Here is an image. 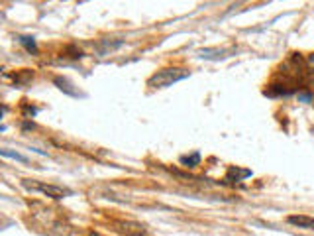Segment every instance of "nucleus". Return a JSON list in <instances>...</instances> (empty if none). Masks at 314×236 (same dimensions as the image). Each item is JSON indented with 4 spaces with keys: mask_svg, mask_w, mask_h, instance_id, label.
I'll list each match as a JSON object with an SVG mask.
<instances>
[{
    "mask_svg": "<svg viewBox=\"0 0 314 236\" xmlns=\"http://www.w3.org/2000/svg\"><path fill=\"white\" fill-rule=\"evenodd\" d=\"M189 75H191V71L185 69V67H167V69L153 73L147 79V87L149 89H167V87H173L179 81H185Z\"/></svg>",
    "mask_w": 314,
    "mask_h": 236,
    "instance_id": "1",
    "label": "nucleus"
},
{
    "mask_svg": "<svg viewBox=\"0 0 314 236\" xmlns=\"http://www.w3.org/2000/svg\"><path fill=\"white\" fill-rule=\"evenodd\" d=\"M112 226L116 232H120L124 236H147L145 226L139 222H134V220H114Z\"/></svg>",
    "mask_w": 314,
    "mask_h": 236,
    "instance_id": "2",
    "label": "nucleus"
},
{
    "mask_svg": "<svg viewBox=\"0 0 314 236\" xmlns=\"http://www.w3.org/2000/svg\"><path fill=\"white\" fill-rule=\"evenodd\" d=\"M26 187H30V189H34V191H40V193H44V195H47V197H51V199H65V197H69L71 195V191L69 189H65V187H59V185H45V183H24Z\"/></svg>",
    "mask_w": 314,
    "mask_h": 236,
    "instance_id": "3",
    "label": "nucleus"
},
{
    "mask_svg": "<svg viewBox=\"0 0 314 236\" xmlns=\"http://www.w3.org/2000/svg\"><path fill=\"white\" fill-rule=\"evenodd\" d=\"M289 224L298 226V228H306V230H314V216H306V214H291Z\"/></svg>",
    "mask_w": 314,
    "mask_h": 236,
    "instance_id": "4",
    "label": "nucleus"
},
{
    "mask_svg": "<svg viewBox=\"0 0 314 236\" xmlns=\"http://www.w3.org/2000/svg\"><path fill=\"white\" fill-rule=\"evenodd\" d=\"M249 175H251V171H249V169L230 167V169H228V175H226V179H228V181H242V179H246V177H249Z\"/></svg>",
    "mask_w": 314,
    "mask_h": 236,
    "instance_id": "5",
    "label": "nucleus"
},
{
    "mask_svg": "<svg viewBox=\"0 0 314 236\" xmlns=\"http://www.w3.org/2000/svg\"><path fill=\"white\" fill-rule=\"evenodd\" d=\"M18 44L26 49V51H30V53H38V44H36V40L32 38V36H18Z\"/></svg>",
    "mask_w": 314,
    "mask_h": 236,
    "instance_id": "6",
    "label": "nucleus"
},
{
    "mask_svg": "<svg viewBox=\"0 0 314 236\" xmlns=\"http://www.w3.org/2000/svg\"><path fill=\"white\" fill-rule=\"evenodd\" d=\"M53 83H55L63 93H67V94H71V96H79V93L73 89V85L69 83V79H65V77H55Z\"/></svg>",
    "mask_w": 314,
    "mask_h": 236,
    "instance_id": "7",
    "label": "nucleus"
},
{
    "mask_svg": "<svg viewBox=\"0 0 314 236\" xmlns=\"http://www.w3.org/2000/svg\"><path fill=\"white\" fill-rule=\"evenodd\" d=\"M0 156H2V158H10V160H16V162H22V164H28V162H30L24 154L14 152V150H6V148H0Z\"/></svg>",
    "mask_w": 314,
    "mask_h": 236,
    "instance_id": "8",
    "label": "nucleus"
},
{
    "mask_svg": "<svg viewBox=\"0 0 314 236\" xmlns=\"http://www.w3.org/2000/svg\"><path fill=\"white\" fill-rule=\"evenodd\" d=\"M181 164H183L185 167H197V165L201 164V154L195 152L193 156H181Z\"/></svg>",
    "mask_w": 314,
    "mask_h": 236,
    "instance_id": "9",
    "label": "nucleus"
},
{
    "mask_svg": "<svg viewBox=\"0 0 314 236\" xmlns=\"http://www.w3.org/2000/svg\"><path fill=\"white\" fill-rule=\"evenodd\" d=\"M306 65H308V69H310V71H314V53H312V55H308Z\"/></svg>",
    "mask_w": 314,
    "mask_h": 236,
    "instance_id": "10",
    "label": "nucleus"
},
{
    "mask_svg": "<svg viewBox=\"0 0 314 236\" xmlns=\"http://www.w3.org/2000/svg\"><path fill=\"white\" fill-rule=\"evenodd\" d=\"M298 98H300V100H304V102H310V100H312V96H310L308 93H302V94H298Z\"/></svg>",
    "mask_w": 314,
    "mask_h": 236,
    "instance_id": "11",
    "label": "nucleus"
},
{
    "mask_svg": "<svg viewBox=\"0 0 314 236\" xmlns=\"http://www.w3.org/2000/svg\"><path fill=\"white\" fill-rule=\"evenodd\" d=\"M4 112H6V106H2V104H0V118L4 116Z\"/></svg>",
    "mask_w": 314,
    "mask_h": 236,
    "instance_id": "12",
    "label": "nucleus"
}]
</instances>
